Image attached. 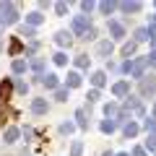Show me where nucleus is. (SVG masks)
Segmentation results:
<instances>
[{"mask_svg":"<svg viewBox=\"0 0 156 156\" xmlns=\"http://www.w3.org/2000/svg\"><path fill=\"white\" fill-rule=\"evenodd\" d=\"M18 21V5L16 3H0V23L3 26H11V23Z\"/></svg>","mask_w":156,"mask_h":156,"instance_id":"obj_1","label":"nucleus"},{"mask_svg":"<svg viewBox=\"0 0 156 156\" xmlns=\"http://www.w3.org/2000/svg\"><path fill=\"white\" fill-rule=\"evenodd\" d=\"M122 109L128 112L130 117H143V115H146V107H143V101H140L138 96H133V94H130V96H125V104H122Z\"/></svg>","mask_w":156,"mask_h":156,"instance_id":"obj_2","label":"nucleus"},{"mask_svg":"<svg viewBox=\"0 0 156 156\" xmlns=\"http://www.w3.org/2000/svg\"><path fill=\"white\" fill-rule=\"evenodd\" d=\"M138 94L143 96V99H151V96L156 94V76H148L146 73L143 78L138 81Z\"/></svg>","mask_w":156,"mask_h":156,"instance_id":"obj_3","label":"nucleus"},{"mask_svg":"<svg viewBox=\"0 0 156 156\" xmlns=\"http://www.w3.org/2000/svg\"><path fill=\"white\" fill-rule=\"evenodd\" d=\"M86 29H91V18L89 16H73V23H70V34L73 37H83Z\"/></svg>","mask_w":156,"mask_h":156,"instance_id":"obj_4","label":"nucleus"},{"mask_svg":"<svg viewBox=\"0 0 156 156\" xmlns=\"http://www.w3.org/2000/svg\"><path fill=\"white\" fill-rule=\"evenodd\" d=\"M146 68H148L146 57H133V60H130V68H128V73H130V78L140 81V78L146 76Z\"/></svg>","mask_w":156,"mask_h":156,"instance_id":"obj_5","label":"nucleus"},{"mask_svg":"<svg viewBox=\"0 0 156 156\" xmlns=\"http://www.w3.org/2000/svg\"><path fill=\"white\" fill-rule=\"evenodd\" d=\"M107 29H109V39H112V42H120V39H125V26H122L120 21L109 18V21H107Z\"/></svg>","mask_w":156,"mask_h":156,"instance_id":"obj_6","label":"nucleus"},{"mask_svg":"<svg viewBox=\"0 0 156 156\" xmlns=\"http://www.w3.org/2000/svg\"><path fill=\"white\" fill-rule=\"evenodd\" d=\"M112 96L115 99H125V96H130V81H117V83H112Z\"/></svg>","mask_w":156,"mask_h":156,"instance_id":"obj_7","label":"nucleus"},{"mask_svg":"<svg viewBox=\"0 0 156 156\" xmlns=\"http://www.w3.org/2000/svg\"><path fill=\"white\" fill-rule=\"evenodd\" d=\"M117 8H120L125 16H130V13H138L140 11L143 3H140V0H125V3H117Z\"/></svg>","mask_w":156,"mask_h":156,"instance_id":"obj_8","label":"nucleus"},{"mask_svg":"<svg viewBox=\"0 0 156 156\" xmlns=\"http://www.w3.org/2000/svg\"><path fill=\"white\" fill-rule=\"evenodd\" d=\"M31 112H34V115H47V112H50V101H47L44 96L31 99Z\"/></svg>","mask_w":156,"mask_h":156,"instance_id":"obj_9","label":"nucleus"},{"mask_svg":"<svg viewBox=\"0 0 156 156\" xmlns=\"http://www.w3.org/2000/svg\"><path fill=\"white\" fill-rule=\"evenodd\" d=\"M89 81H91V86H94V89H104V86H107V70H94V73H91V76H89Z\"/></svg>","mask_w":156,"mask_h":156,"instance_id":"obj_10","label":"nucleus"},{"mask_svg":"<svg viewBox=\"0 0 156 156\" xmlns=\"http://www.w3.org/2000/svg\"><path fill=\"white\" fill-rule=\"evenodd\" d=\"M76 128L89 130V107H81V109H76Z\"/></svg>","mask_w":156,"mask_h":156,"instance_id":"obj_11","label":"nucleus"},{"mask_svg":"<svg viewBox=\"0 0 156 156\" xmlns=\"http://www.w3.org/2000/svg\"><path fill=\"white\" fill-rule=\"evenodd\" d=\"M112 52H115V42L112 39H104V42L96 44V55L99 57H112Z\"/></svg>","mask_w":156,"mask_h":156,"instance_id":"obj_12","label":"nucleus"},{"mask_svg":"<svg viewBox=\"0 0 156 156\" xmlns=\"http://www.w3.org/2000/svg\"><path fill=\"white\" fill-rule=\"evenodd\" d=\"M11 96H13V78H5V81L0 83V101L5 104Z\"/></svg>","mask_w":156,"mask_h":156,"instance_id":"obj_13","label":"nucleus"},{"mask_svg":"<svg viewBox=\"0 0 156 156\" xmlns=\"http://www.w3.org/2000/svg\"><path fill=\"white\" fill-rule=\"evenodd\" d=\"M55 44L62 47V50H65V47H70V44H73V34L65 31V29H62V31H57V34H55Z\"/></svg>","mask_w":156,"mask_h":156,"instance_id":"obj_14","label":"nucleus"},{"mask_svg":"<svg viewBox=\"0 0 156 156\" xmlns=\"http://www.w3.org/2000/svg\"><path fill=\"white\" fill-rule=\"evenodd\" d=\"M42 83L47 86V91H57L60 89V78L55 73H47V76H42Z\"/></svg>","mask_w":156,"mask_h":156,"instance_id":"obj_15","label":"nucleus"},{"mask_svg":"<svg viewBox=\"0 0 156 156\" xmlns=\"http://www.w3.org/2000/svg\"><path fill=\"white\" fill-rule=\"evenodd\" d=\"M39 23H44V16H42V11H31V13H26V26L37 29Z\"/></svg>","mask_w":156,"mask_h":156,"instance_id":"obj_16","label":"nucleus"},{"mask_svg":"<svg viewBox=\"0 0 156 156\" xmlns=\"http://www.w3.org/2000/svg\"><path fill=\"white\" fill-rule=\"evenodd\" d=\"M138 133H140V125L135 122V120H130V122L122 125V135H125V138H135Z\"/></svg>","mask_w":156,"mask_h":156,"instance_id":"obj_17","label":"nucleus"},{"mask_svg":"<svg viewBox=\"0 0 156 156\" xmlns=\"http://www.w3.org/2000/svg\"><path fill=\"white\" fill-rule=\"evenodd\" d=\"M96 8H99V13H101V16H112V13L117 11V3H115V0H101V3H99Z\"/></svg>","mask_w":156,"mask_h":156,"instance_id":"obj_18","label":"nucleus"},{"mask_svg":"<svg viewBox=\"0 0 156 156\" xmlns=\"http://www.w3.org/2000/svg\"><path fill=\"white\" fill-rule=\"evenodd\" d=\"M73 62H76V68H78V70H89L91 57L86 55V52H81V55H76V57H73Z\"/></svg>","mask_w":156,"mask_h":156,"instance_id":"obj_19","label":"nucleus"},{"mask_svg":"<svg viewBox=\"0 0 156 156\" xmlns=\"http://www.w3.org/2000/svg\"><path fill=\"white\" fill-rule=\"evenodd\" d=\"M78 86H81V73L70 70V73H68V78H65V89H78Z\"/></svg>","mask_w":156,"mask_h":156,"instance_id":"obj_20","label":"nucleus"},{"mask_svg":"<svg viewBox=\"0 0 156 156\" xmlns=\"http://www.w3.org/2000/svg\"><path fill=\"white\" fill-rule=\"evenodd\" d=\"M26 50V47H23V42L18 37H13L11 39V47H8V52H11V57H16V55H21V52Z\"/></svg>","mask_w":156,"mask_h":156,"instance_id":"obj_21","label":"nucleus"},{"mask_svg":"<svg viewBox=\"0 0 156 156\" xmlns=\"http://www.w3.org/2000/svg\"><path fill=\"white\" fill-rule=\"evenodd\" d=\"M117 109H120V107H117V101H107V104L101 107V112H104L107 120H115V117H117Z\"/></svg>","mask_w":156,"mask_h":156,"instance_id":"obj_22","label":"nucleus"},{"mask_svg":"<svg viewBox=\"0 0 156 156\" xmlns=\"http://www.w3.org/2000/svg\"><path fill=\"white\" fill-rule=\"evenodd\" d=\"M11 70L16 73V76L26 73V70H29V60H21V57H16V60H13V65H11Z\"/></svg>","mask_w":156,"mask_h":156,"instance_id":"obj_23","label":"nucleus"},{"mask_svg":"<svg viewBox=\"0 0 156 156\" xmlns=\"http://www.w3.org/2000/svg\"><path fill=\"white\" fill-rule=\"evenodd\" d=\"M135 50H138V44H135L133 39H130V42H125V44H122V57H128V60H133Z\"/></svg>","mask_w":156,"mask_h":156,"instance_id":"obj_24","label":"nucleus"},{"mask_svg":"<svg viewBox=\"0 0 156 156\" xmlns=\"http://www.w3.org/2000/svg\"><path fill=\"white\" fill-rule=\"evenodd\" d=\"M133 42H135V44H140V42H148V29H146V26H140V29H135V31H133Z\"/></svg>","mask_w":156,"mask_h":156,"instance_id":"obj_25","label":"nucleus"},{"mask_svg":"<svg viewBox=\"0 0 156 156\" xmlns=\"http://www.w3.org/2000/svg\"><path fill=\"white\" fill-rule=\"evenodd\" d=\"M18 135H21V130H18V128H8L5 135H3V140H5V143H16Z\"/></svg>","mask_w":156,"mask_h":156,"instance_id":"obj_26","label":"nucleus"},{"mask_svg":"<svg viewBox=\"0 0 156 156\" xmlns=\"http://www.w3.org/2000/svg\"><path fill=\"white\" fill-rule=\"evenodd\" d=\"M99 130H101V133H107V135H109V133H115V130H117V122H115V120H101Z\"/></svg>","mask_w":156,"mask_h":156,"instance_id":"obj_27","label":"nucleus"},{"mask_svg":"<svg viewBox=\"0 0 156 156\" xmlns=\"http://www.w3.org/2000/svg\"><path fill=\"white\" fill-rule=\"evenodd\" d=\"M29 68H31L34 73H39V76H42V70H44V57H34V60L29 62Z\"/></svg>","mask_w":156,"mask_h":156,"instance_id":"obj_28","label":"nucleus"},{"mask_svg":"<svg viewBox=\"0 0 156 156\" xmlns=\"http://www.w3.org/2000/svg\"><path fill=\"white\" fill-rule=\"evenodd\" d=\"M143 130L148 135H156V120H154V117H146V120H143Z\"/></svg>","mask_w":156,"mask_h":156,"instance_id":"obj_29","label":"nucleus"},{"mask_svg":"<svg viewBox=\"0 0 156 156\" xmlns=\"http://www.w3.org/2000/svg\"><path fill=\"white\" fill-rule=\"evenodd\" d=\"M52 60H55V65H60V68H65V65H68V52H65V50H60V52H55V57H52Z\"/></svg>","mask_w":156,"mask_h":156,"instance_id":"obj_30","label":"nucleus"},{"mask_svg":"<svg viewBox=\"0 0 156 156\" xmlns=\"http://www.w3.org/2000/svg\"><path fill=\"white\" fill-rule=\"evenodd\" d=\"M13 91H16V94H21V96H26L29 83H26V81H13Z\"/></svg>","mask_w":156,"mask_h":156,"instance_id":"obj_31","label":"nucleus"},{"mask_svg":"<svg viewBox=\"0 0 156 156\" xmlns=\"http://www.w3.org/2000/svg\"><path fill=\"white\" fill-rule=\"evenodd\" d=\"M143 151H151V154H156V135H148V138L143 140Z\"/></svg>","mask_w":156,"mask_h":156,"instance_id":"obj_32","label":"nucleus"},{"mask_svg":"<svg viewBox=\"0 0 156 156\" xmlns=\"http://www.w3.org/2000/svg\"><path fill=\"white\" fill-rule=\"evenodd\" d=\"M94 8H96V3H91V0H83V3H81V11H83V16H89V18H91V13H94Z\"/></svg>","mask_w":156,"mask_h":156,"instance_id":"obj_33","label":"nucleus"},{"mask_svg":"<svg viewBox=\"0 0 156 156\" xmlns=\"http://www.w3.org/2000/svg\"><path fill=\"white\" fill-rule=\"evenodd\" d=\"M18 31H21V37H26V39H31V42H34V37H37V29H31V26H26V23H23V26L18 29Z\"/></svg>","mask_w":156,"mask_h":156,"instance_id":"obj_34","label":"nucleus"},{"mask_svg":"<svg viewBox=\"0 0 156 156\" xmlns=\"http://www.w3.org/2000/svg\"><path fill=\"white\" fill-rule=\"evenodd\" d=\"M68 96H70V89H65V86H60V89L55 91V99L57 101H68Z\"/></svg>","mask_w":156,"mask_h":156,"instance_id":"obj_35","label":"nucleus"},{"mask_svg":"<svg viewBox=\"0 0 156 156\" xmlns=\"http://www.w3.org/2000/svg\"><path fill=\"white\" fill-rule=\"evenodd\" d=\"M83 154V143H81V140H73L70 143V156H81Z\"/></svg>","mask_w":156,"mask_h":156,"instance_id":"obj_36","label":"nucleus"},{"mask_svg":"<svg viewBox=\"0 0 156 156\" xmlns=\"http://www.w3.org/2000/svg\"><path fill=\"white\" fill-rule=\"evenodd\" d=\"M55 13H57V16H68V3L57 0V3H55Z\"/></svg>","mask_w":156,"mask_h":156,"instance_id":"obj_37","label":"nucleus"},{"mask_svg":"<svg viewBox=\"0 0 156 156\" xmlns=\"http://www.w3.org/2000/svg\"><path fill=\"white\" fill-rule=\"evenodd\" d=\"M73 130H76V122H62V125H60V133H62V135H70Z\"/></svg>","mask_w":156,"mask_h":156,"instance_id":"obj_38","label":"nucleus"},{"mask_svg":"<svg viewBox=\"0 0 156 156\" xmlns=\"http://www.w3.org/2000/svg\"><path fill=\"white\" fill-rule=\"evenodd\" d=\"M81 39H83V42H94V39H96V29H94V26H91V29H86V34H83Z\"/></svg>","mask_w":156,"mask_h":156,"instance_id":"obj_39","label":"nucleus"},{"mask_svg":"<svg viewBox=\"0 0 156 156\" xmlns=\"http://www.w3.org/2000/svg\"><path fill=\"white\" fill-rule=\"evenodd\" d=\"M86 99H89V104H91V101H99V99H101V91H99V89H91Z\"/></svg>","mask_w":156,"mask_h":156,"instance_id":"obj_40","label":"nucleus"},{"mask_svg":"<svg viewBox=\"0 0 156 156\" xmlns=\"http://www.w3.org/2000/svg\"><path fill=\"white\" fill-rule=\"evenodd\" d=\"M146 62H148V68H156V50H151V55H146Z\"/></svg>","mask_w":156,"mask_h":156,"instance_id":"obj_41","label":"nucleus"},{"mask_svg":"<svg viewBox=\"0 0 156 156\" xmlns=\"http://www.w3.org/2000/svg\"><path fill=\"white\" fill-rule=\"evenodd\" d=\"M130 156H146V151H143V146H135V148L130 151Z\"/></svg>","mask_w":156,"mask_h":156,"instance_id":"obj_42","label":"nucleus"},{"mask_svg":"<svg viewBox=\"0 0 156 156\" xmlns=\"http://www.w3.org/2000/svg\"><path fill=\"white\" fill-rule=\"evenodd\" d=\"M0 125H5V107H0Z\"/></svg>","mask_w":156,"mask_h":156,"instance_id":"obj_43","label":"nucleus"},{"mask_svg":"<svg viewBox=\"0 0 156 156\" xmlns=\"http://www.w3.org/2000/svg\"><path fill=\"white\" fill-rule=\"evenodd\" d=\"M115 156H130V154H128V151H120V154H115Z\"/></svg>","mask_w":156,"mask_h":156,"instance_id":"obj_44","label":"nucleus"},{"mask_svg":"<svg viewBox=\"0 0 156 156\" xmlns=\"http://www.w3.org/2000/svg\"><path fill=\"white\" fill-rule=\"evenodd\" d=\"M151 117H154V120H156V104H154V112H151Z\"/></svg>","mask_w":156,"mask_h":156,"instance_id":"obj_45","label":"nucleus"},{"mask_svg":"<svg viewBox=\"0 0 156 156\" xmlns=\"http://www.w3.org/2000/svg\"><path fill=\"white\" fill-rule=\"evenodd\" d=\"M101 156H115V154H109V151H104V154H101Z\"/></svg>","mask_w":156,"mask_h":156,"instance_id":"obj_46","label":"nucleus"},{"mask_svg":"<svg viewBox=\"0 0 156 156\" xmlns=\"http://www.w3.org/2000/svg\"><path fill=\"white\" fill-rule=\"evenodd\" d=\"M0 34H3V23H0Z\"/></svg>","mask_w":156,"mask_h":156,"instance_id":"obj_47","label":"nucleus"}]
</instances>
